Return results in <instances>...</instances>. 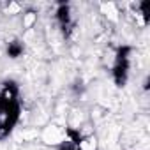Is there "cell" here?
Listing matches in <instances>:
<instances>
[{"mask_svg": "<svg viewBox=\"0 0 150 150\" xmlns=\"http://www.w3.org/2000/svg\"><path fill=\"white\" fill-rule=\"evenodd\" d=\"M23 113L20 85L14 80H6L0 85V141H6L18 127Z\"/></svg>", "mask_w": 150, "mask_h": 150, "instance_id": "cell-1", "label": "cell"}, {"mask_svg": "<svg viewBox=\"0 0 150 150\" xmlns=\"http://www.w3.org/2000/svg\"><path fill=\"white\" fill-rule=\"evenodd\" d=\"M132 55H134V48L129 44H122V46L115 48V51L111 55L110 74H111L113 83L118 88L125 87L129 81L131 69H132Z\"/></svg>", "mask_w": 150, "mask_h": 150, "instance_id": "cell-2", "label": "cell"}, {"mask_svg": "<svg viewBox=\"0 0 150 150\" xmlns=\"http://www.w3.org/2000/svg\"><path fill=\"white\" fill-rule=\"evenodd\" d=\"M55 21L58 25V28L62 30L64 37L69 39L74 30H76V16H74V11L71 7V4H58L55 9Z\"/></svg>", "mask_w": 150, "mask_h": 150, "instance_id": "cell-3", "label": "cell"}, {"mask_svg": "<svg viewBox=\"0 0 150 150\" xmlns=\"http://www.w3.org/2000/svg\"><path fill=\"white\" fill-rule=\"evenodd\" d=\"M42 139L50 145H62L65 141V127L60 125H50L44 132H42Z\"/></svg>", "mask_w": 150, "mask_h": 150, "instance_id": "cell-4", "label": "cell"}, {"mask_svg": "<svg viewBox=\"0 0 150 150\" xmlns=\"http://www.w3.org/2000/svg\"><path fill=\"white\" fill-rule=\"evenodd\" d=\"M81 132L78 129H72V127H65V141L60 145L58 150H81L78 146V139H80Z\"/></svg>", "mask_w": 150, "mask_h": 150, "instance_id": "cell-5", "label": "cell"}, {"mask_svg": "<svg viewBox=\"0 0 150 150\" xmlns=\"http://www.w3.org/2000/svg\"><path fill=\"white\" fill-rule=\"evenodd\" d=\"M6 53L9 58H20L25 53V44L21 39H13L6 44Z\"/></svg>", "mask_w": 150, "mask_h": 150, "instance_id": "cell-6", "label": "cell"}, {"mask_svg": "<svg viewBox=\"0 0 150 150\" xmlns=\"http://www.w3.org/2000/svg\"><path fill=\"white\" fill-rule=\"evenodd\" d=\"M35 23H37V13H35L34 9L25 11V13H23V20H21V27H23L25 30H30V28H34Z\"/></svg>", "mask_w": 150, "mask_h": 150, "instance_id": "cell-7", "label": "cell"}, {"mask_svg": "<svg viewBox=\"0 0 150 150\" xmlns=\"http://www.w3.org/2000/svg\"><path fill=\"white\" fill-rule=\"evenodd\" d=\"M0 7H2V4H0Z\"/></svg>", "mask_w": 150, "mask_h": 150, "instance_id": "cell-8", "label": "cell"}]
</instances>
